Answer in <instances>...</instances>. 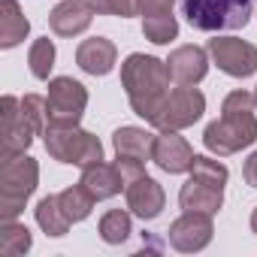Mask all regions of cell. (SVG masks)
<instances>
[{
	"label": "cell",
	"mask_w": 257,
	"mask_h": 257,
	"mask_svg": "<svg viewBox=\"0 0 257 257\" xmlns=\"http://www.w3.org/2000/svg\"><path fill=\"white\" fill-rule=\"evenodd\" d=\"M257 103L254 94L248 91H230L221 103V118H215L212 124H206L203 131V146L206 152H212L215 158H230L248 146L257 143V115H254Z\"/></svg>",
	"instance_id": "6da1fadb"
},
{
	"label": "cell",
	"mask_w": 257,
	"mask_h": 257,
	"mask_svg": "<svg viewBox=\"0 0 257 257\" xmlns=\"http://www.w3.org/2000/svg\"><path fill=\"white\" fill-rule=\"evenodd\" d=\"M170 67L167 61L155 58V55H143V52H134L127 55L124 64H121V88L127 91V103L131 109L146 118V124H152L170 94Z\"/></svg>",
	"instance_id": "7a4b0ae2"
},
{
	"label": "cell",
	"mask_w": 257,
	"mask_h": 257,
	"mask_svg": "<svg viewBox=\"0 0 257 257\" xmlns=\"http://www.w3.org/2000/svg\"><path fill=\"white\" fill-rule=\"evenodd\" d=\"M179 10L194 31L224 34L239 31L254 16V0H179Z\"/></svg>",
	"instance_id": "3957f363"
},
{
	"label": "cell",
	"mask_w": 257,
	"mask_h": 257,
	"mask_svg": "<svg viewBox=\"0 0 257 257\" xmlns=\"http://www.w3.org/2000/svg\"><path fill=\"white\" fill-rule=\"evenodd\" d=\"M40 185V164L31 155L0 161V218L16 221Z\"/></svg>",
	"instance_id": "277c9868"
},
{
	"label": "cell",
	"mask_w": 257,
	"mask_h": 257,
	"mask_svg": "<svg viewBox=\"0 0 257 257\" xmlns=\"http://www.w3.org/2000/svg\"><path fill=\"white\" fill-rule=\"evenodd\" d=\"M43 143H46L49 158L58 164H70V167L85 170V167L103 161V143L94 134L82 131L79 124H70V127L49 124L43 134Z\"/></svg>",
	"instance_id": "5b68a950"
},
{
	"label": "cell",
	"mask_w": 257,
	"mask_h": 257,
	"mask_svg": "<svg viewBox=\"0 0 257 257\" xmlns=\"http://www.w3.org/2000/svg\"><path fill=\"white\" fill-rule=\"evenodd\" d=\"M112 146H115V164L124 182L146 176V164L152 161V146H155V137L146 127H134V124L118 127L112 134Z\"/></svg>",
	"instance_id": "8992f818"
},
{
	"label": "cell",
	"mask_w": 257,
	"mask_h": 257,
	"mask_svg": "<svg viewBox=\"0 0 257 257\" xmlns=\"http://www.w3.org/2000/svg\"><path fill=\"white\" fill-rule=\"evenodd\" d=\"M203 112H206L203 91L194 85H176V88H170L152 127H158V131H185V127H191L203 118Z\"/></svg>",
	"instance_id": "52a82bcc"
},
{
	"label": "cell",
	"mask_w": 257,
	"mask_h": 257,
	"mask_svg": "<svg viewBox=\"0 0 257 257\" xmlns=\"http://www.w3.org/2000/svg\"><path fill=\"white\" fill-rule=\"evenodd\" d=\"M46 103H49V124L58 127L79 124L88 109V88L73 76H55L49 79Z\"/></svg>",
	"instance_id": "ba28073f"
},
{
	"label": "cell",
	"mask_w": 257,
	"mask_h": 257,
	"mask_svg": "<svg viewBox=\"0 0 257 257\" xmlns=\"http://www.w3.org/2000/svg\"><path fill=\"white\" fill-rule=\"evenodd\" d=\"M209 58L212 64L233 76V79H248L257 73V46L248 43V40H236V37H212L209 40Z\"/></svg>",
	"instance_id": "9c48e42d"
},
{
	"label": "cell",
	"mask_w": 257,
	"mask_h": 257,
	"mask_svg": "<svg viewBox=\"0 0 257 257\" xmlns=\"http://www.w3.org/2000/svg\"><path fill=\"white\" fill-rule=\"evenodd\" d=\"M0 115H4V152H0V161H10L16 155H25L37 137V131L31 127L25 109H22V100L13 97V94H4L0 100Z\"/></svg>",
	"instance_id": "30bf717a"
},
{
	"label": "cell",
	"mask_w": 257,
	"mask_h": 257,
	"mask_svg": "<svg viewBox=\"0 0 257 257\" xmlns=\"http://www.w3.org/2000/svg\"><path fill=\"white\" fill-rule=\"evenodd\" d=\"M212 233H215V224H212V215L206 212H182L170 230H167V239L176 251L182 254H197L203 251L209 242H212Z\"/></svg>",
	"instance_id": "8fae6325"
},
{
	"label": "cell",
	"mask_w": 257,
	"mask_h": 257,
	"mask_svg": "<svg viewBox=\"0 0 257 257\" xmlns=\"http://www.w3.org/2000/svg\"><path fill=\"white\" fill-rule=\"evenodd\" d=\"M194 149L185 137H179V131H161L155 137V146H152V164L170 176H182V173H191L194 167Z\"/></svg>",
	"instance_id": "7c38bea8"
},
{
	"label": "cell",
	"mask_w": 257,
	"mask_h": 257,
	"mask_svg": "<svg viewBox=\"0 0 257 257\" xmlns=\"http://www.w3.org/2000/svg\"><path fill=\"white\" fill-rule=\"evenodd\" d=\"M124 200H127V209H131L137 218L143 221H155L161 218L164 206H167V194H164V185L152 176H140L134 182L124 185Z\"/></svg>",
	"instance_id": "4fadbf2b"
},
{
	"label": "cell",
	"mask_w": 257,
	"mask_h": 257,
	"mask_svg": "<svg viewBox=\"0 0 257 257\" xmlns=\"http://www.w3.org/2000/svg\"><path fill=\"white\" fill-rule=\"evenodd\" d=\"M170 76L176 85H200L209 73V49L200 46H179L167 58Z\"/></svg>",
	"instance_id": "5bb4252c"
},
{
	"label": "cell",
	"mask_w": 257,
	"mask_h": 257,
	"mask_svg": "<svg viewBox=\"0 0 257 257\" xmlns=\"http://www.w3.org/2000/svg\"><path fill=\"white\" fill-rule=\"evenodd\" d=\"M179 206L185 212H206V215H218L224 206V185L206 182L200 176H188V182L179 191Z\"/></svg>",
	"instance_id": "9a60e30c"
},
{
	"label": "cell",
	"mask_w": 257,
	"mask_h": 257,
	"mask_svg": "<svg viewBox=\"0 0 257 257\" xmlns=\"http://www.w3.org/2000/svg\"><path fill=\"white\" fill-rule=\"evenodd\" d=\"M91 22H94L91 0H61L49 13V28L58 37H79L91 28Z\"/></svg>",
	"instance_id": "2e32d148"
},
{
	"label": "cell",
	"mask_w": 257,
	"mask_h": 257,
	"mask_svg": "<svg viewBox=\"0 0 257 257\" xmlns=\"http://www.w3.org/2000/svg\"><path fill=\"white\" fill-rule=\"evenodd\" d=\"M76 64L88 76H109L118 64V49L106 37H91L76 46Z\"/></svg>",
	"instance_id": "e0dca14e"
},
{
	"label": "cell",
	"mask_w": 257,
	"mask_h": 257,
	"mask_svg": "<svg viewBox=\"0 0 257 257\" xmlns=\"http://www.w3.org/2000/svg\"><path fill=\"white\" fill-rule=\"evenodd\" d=\"M79 182L94 194V200H97V203H100V200H112V197H115V194H121V191H124V185H127V182H124V176H121V170H118V164H106V161L85 167Z\"/></svg>",
	"instance_id": "ac0fdd59"
},
{
	"label": "cell",
	"mask_w": 257,
	"mask_h": 257,
	"mask_svg": "<svg viewBox=\"0 0 257 257\" xmlns=\"http://www.w3.org/2000/svg\"><path fill=\"white\" fill-rule=\"evenodd\" d=\"M31 34V22L19 0H0V49H16Z\"/></svg>",
	"instance_id": "d6986e66"
},
{
	"label": "cell",
	"mask_w": 257,
	"mask_h": 257,
	"mask_svg": "<svg viewBox=\"0 0 257 257\" xmlns=\"http://www.w3.org/2000/svg\"><path fill=\"white\" fill-rule=\"evenodd\" d=\"M34 218H37V224H40V230L46 233V236H67L70 233V227H73V221L64 215V209H61V200H58V194H49V197H43L40 203H37V209H34Z\"/></svg>",
	"instance_id": "ffe728a7"
},
{
	"label": "cell",
	"mask_w": 257,
	"mask_h": 257,
	"mask_svg": "<svg viewBox=\"0 0 257 257\" xmlns=\"http://www.w3.org/2000/svg\"><path fill=\"white\" fill-rule=\"evenodd\" d=\"M134 212H124V209H109L100 215V224H97V233L106 245H121L127 242V236L134 233V221H131Z\"/></svg>",
	"instance_id": "44dd1931"
},
{
	"label": "cell",
	"mask_w": 257,
	"mask_h": 257,
	"mask_svg": "<svg viewBox=\"0 0 257 257\" xmlns=\"http://www.w3.org/2000/svg\"><path fill=\"white\" fill-rule=\"evenodd\" d=\"M58 200H61V209H64V215L73 221V224H79V221H85L91 212H94V194L79 182V185H70V188H64L61 194H58Z\"/></svg>",
	"instance_id": "7402d4cb"
},
{
	"label": "cell",
	"mask_w": 257,
	"mask_h": 257,
	"mask_svg": "<svg viewBox=\"0 0 257 257\" xmlns=\"http://www.w3.org/2000/svg\"><path fill=\"white\" fill-rule=\"evenodd\" d=\"M31 245H34L31 230L25 224H19V218L16 221H4V227H0V254L22 257V254L31 251Z\"/></svg>",
	"instance_id": "603a6c76"
},
{
	"label": "cell",
	"mask_w": 257,
	"mask_h": 257,
	"mask_svg": "<svg viewBox=\"0 0 257 257\" xmlns=\"http://www.w3.org/2000/svg\"><path fill=\"white\" fill-rule=\"evenodd\" d=\"M143 37L155 46H170L179 37V19L173 13H161V16H146L143 19Z\"/></svg>",
	"instance_id": "cb8c5ba5"
},
{
	"label": "cell",
	"mask_w": 257,
	"mask_h": 257,
	"mask_svg": "<svg viewBox=\"0 0 257 257\" xmlns=\"http://www.w3.org/2000/svg\"><path fill=\"white\" fill-rule=\"evenodd\" d=\"M55 58H58V52H55V43H52L49 37L34 40V43H31V52H28V64H31L34 79L49 82V73H52V67H55Z\"/></svg>",
	"instance_id": "d4e9b609"
},
{
	"label": "cell",
	"mask_w": 257,
	"mask_h": 257,
	"mask_svg": "<svg viewBox=\"0 0 257 257\" xmlns=\"http://www.w3.org/2000/svg\"><path fill=\"white\" fill-rule=\"evenodd\" d=\"M22 109H25L31 127L37 131V137H43L46 127H49V103H46V97L43 94H25L22 97Z\"/></svg>",
	"instance_id": "484cf974"
},
{
	"label": "cell",
	"mask_w": 257,
	"mask_h": 257,
	"mask_svg": "<svg viewBox=\"0 0 257 257\" xmlns=\"http://www.w3.org/2000/svg\"><path fill=\"white\" fill-rule=\"evenodd\" d=\"M191 173H194V176H200V179H206V182H215V185H227V179H230L227 167H224L221 161L209 158V155H197V158H194Z\"/></svg>",
	"instance_id": "4316f807"
},
{
	"label": "cell",
	"mask_w": 257,
	"mask_h": 257,
	"mask_svg": "<svg viewBox=\"0 0 257 257\" xmlns=\"http://www.w3.org/2000/svg\"><path fill=\"white\" fill-rule=\"evenodd\" d=\"M97 16H115V19H134L140 16V0H91Z\"/></svg>",
	"instance_id": "83f0119b"
},
{
	"label": "cell",
	"mask_w": 257,
	"mask_h": 257,
	"mask_svg": "<svg viewBox=\"0 0 257 257\" xmlns=\"http://www.w3.org/2000/svg\"><path fill=\"white\" fill-rule=\"evenodd\" d=\"M176 0H140V16H161V13H173Z\"/></svg>",
	"instance_id": "f1b7e54d"
},
{
	"label": "cell",
	"mask_w": 257,
	"mask_h": 257,
	"mask_svg": "<svg viewBox=\"0 0 257 257\" xmlns=\"http://www.w3.org/2000/svg\"><path fill=\"white\" fill-rule=\"evenodd\" d=\"M242 179H245V185H251L257 191V152H251L248 161L242 164Z\"/></svg>",
	"instance_id": "f546056e"
},
{
	"label": "cell",
	"mask_w": 257,
	"mask_h": 257,
	"mask_svg": "<svg viewBox=\"0 0 257 257\" xmlns=\"http://www.w3.org/2000/svg\"><path fill=\"white\" fill-rule=\"evenodd\" d=\"M251 233L257 236V206H254V212H251Z\"/></svg>",
	"instance_id": "4dcf8cb0"
},
{
	"label": "cell",
	"mask_w": 257,
	"mask_h": 257,
	"mask_svg": "<svg viewBox=\"0 0 257 257\" xmlns=\"http://www.w3.org/2000/svg\"><path fill=\"white\" fill-rule=\"evenodd\" d=\"M254 103H257V85H254Z\"/></svg>",
	"instance_id": "1f68e13d"
}]
</instances>
